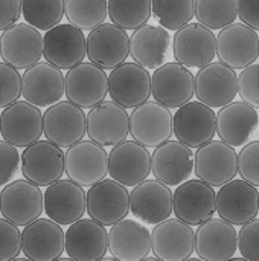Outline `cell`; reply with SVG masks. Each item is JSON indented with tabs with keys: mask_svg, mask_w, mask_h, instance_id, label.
<instances>
[{
	"mask_svg": "<svg viewBox=\"0 0 259 261\" xmlns=\"http://www.w3.org/2000/svg\"><path fill=\"white\" fill-rule=\"evenodd\" d=\"M64 171L70 180L90 188L108 174V153L95 141H79L64 151Z\"/></svg>",
	"mask_w": 259,
	"mask_h": 261,
	"instance_id": "6da1fadb",
	"label": "cell"
},
{
	"mask_svg": "<svg viewBox=\"0 0 259 261\" xmlns=\"http://www.w3.org/2000/svg\"><path fill=\"white\" fill-rule=\"evenodd\" d=\"M238 93V75L235 69L221 61H211L195 75V96L211 109L223 107Z\"/></svg>",
	"mask_w": 259,
	"mask_h": 261,
	"instance_id": "e0dca14e",
	"label": "cell"
},
{
	"mask_svg": "<svg viewBox=\"0 0 259 261\" xmlns=\"http://www.w3.org/2000/svg\"><path fill=\"white\" fill-rule=\"evenodd\" d=\"M44 60L58 69H72L87 57V38L70 23L56 24L44 34Z\"/></svg>",
	"mask_w": 259,
	"mask_h": 261,
	"instance_id": "5bb4252c",
	"label": "cell"
},
{
	"mask_svg": "<svg viewBox=\"0 0 259 261\" xmlns=\"http://www.w3.org/2000/svg\"><path fill=\"white\" fill-rule=\"evenodd\" d=\"M66 18L81 31H92L105 23L108 0H64Z\"/></svg>",
	"mask_w": 259,
	"mask_h": 261,
	"instance_id": "836d02e7",
	"label": "cell"
},
{
	"mask_svg": "<svg viewBox=\"0 0 259 261\" xmlns=\"http://www.w3.org/2000/svg\"><path fill=\"white\" fill-rule=\"evenodd\" d=\"M151 173V153L137 141H122L108 154V176L127 188L143 182Z\"/></svg>",
	"mask_w": 259,
	"mask_h": 261,
	"instance_id": "7c38bea8",
	"label": "cell"
},
{
	"mask_svg": "<svg viewBox=\"0 0 259 261\" xmlns=\"http://www.w3.org/2000/svg\"><path fill=\"white\" fill-rule=\"evenodd\" d=\"M195 176L211 187H223L238 174V154L224 141H209L197 148L194 156Z\"/></svg>",
	"mask_w": 259,
	"mask_h": 261,
	"instance_id": "7a4b0ae2",
	"label": "cell"
},
{
	"mask_svg": "<svg viewBox=\"0 0 259 261\" xmlns=\"http://www.w3.org/2000/svg\"><path fill=\"white\" fill-rule=\"evenodd\" d=\"M151 95L168 109H179L192 101L195 95V76L189 67L180 63H165L151 75Z\"/></svg>",
	"mask_w": 259,
	"mask_h": 261,
	"instance_id": "5b68a950",
	"label": "cell"
},
{
	"mask_svg": "<svg viewBox=\"0 0 259 261\" xmlns=\"http://www.w3.org/2000/svg\"><path fill=\"white\" fill-rule=\"evenodd\" d=\"M151 0H108V17L122 29H137L151 18Z\"/></svg>",
	"mask_w": 259,
	"mask_h": 261,
	"instance_id": "e575fe53",
	"label": "cell"
},
{
	"mask_svg": "<svg viewBox=\"0 0 259 261\" xmlns=\"http://www.w3.org/2000/svg\"><path fill=\"white\" fill-rule=\"evenodd\" d=\"M108 252L121 261H140L151 252V232L136 220L122 219L111 225L108 232Z\"/></svg>",
	"mask_w": 259,
	"mask_h": 261,
	"instance_id": "4dcf8cb0",
	"label": "cell"
},
{
	"mask_svg": "<svg viewBox=\"0 0 259 261\" xmlns=\"http://www.w3.org/2000/svg\"><path fill=\"white\" fill-rule=\"evenodd\" d=\"M128 55L130 37L125 29L114 23H102L90 31L87 37V57L93 64L111 70L125 63Z\"/></svg>",
	"mask_w": 259,
	"mask_h": 261,
	"instance_id": "44dd1931",
	"label": "cell"
},
{
	"mask_svg": "<svg viewBox=\"0 0 259 261\" xmlns=\"http://www.w3.org/2000/svg\"><path fill=\"white\" fill-rule=\"evenodd\" d=\"M108 95L125 109H134L151 96V75L136 61L122 63L108 75Z\"/></svg>",
	"mask_w": 259,
	"mask_h": 261,
	"instance_id": "ac0fdd59",
	"label": "cell"
},
{
	"mask_svg": "<svg viewBox=\"0 0 259 261\" xmlns=\"http://www.w3.org/2000/svg\"><path fill=\"white\" fill-rule=\"evenodd\" d=\"M66 96L81 109H92L108 95V76L105 69L89 63H79L66 73Z\"/></svg>",
	"mask_w": 259,
	"mask_h": 261,
	"instance_id": "2e32d148",
	"label": "cell"
},
{
	"mask_svg": "<svg viewBox=\"0 0 259 261\" xmlns=\"http://www.w3.org/2000/svg\"><path fill=\"white\" fill-rule=\"evenodd\" d=\"M64 151L56 144L35 141L21 153V174L38 187H49L64 174Z\"/></svg>",
	"mask_w": 259,
	"mask_h": 261,
	"instance_id": "277c9868",
	"label": "cell"
},
{
	"mask_svg": "<svg viewBox=\"0 0 259 261\" xmlns=\"http://www.w3.org/2000/svg\"><path fill=\"white\" fill-rule=\"evenodd\" d=\"M197 21L209 29H223L235 23L238 0H195Z\"/></svg>",
	"mask_w": 259,
	"mask_h": 261,
	"instance_id": "d590c367",
	"label": "cell"
},
{
	"mask_svg": "<svg viewBox=\"0 0 259 261\" xmlns=\"http://www.w3.org/2000/svg\"><path fill=\"white\" fill-rule=\"evenodd\" d=\"M43 213V194L40 187L24 180L5 185L0 193V214L17 226H26Z\"/></svg>",
	"mask_w": 259,
	"mask_h": 261,
	"instance_id": "d6986e66",
	"label": "cell"
},
{
	"mask_svg": "<svg viewBox=\"0 0 259 261\" xmlns=\"http://www.w3.org/2000/svg\"><path fill=\"white\" fill-rule=\"evenodd\" d=\"M23 15L21 0H0V31L18 23Z\"/></svg>",
	"mask_w": 259,
	"mask_h": 261,
	"instance_id": "f6af8a7d",
	"label": "cell"
},
{
	"mask_svg": "<svg viewBox=\"0 0 259 261\" xmlns=\"http://www.w3.org/2000/svg\"><path fill=\"white\" fill-rule=\"evenodd\" d=\"M108 251V232L93 219H79L64 234V252L76 261H98Z\"/></svg>",
	"mask_w": 259,
	"mask_h": 261,
	"instance_id": "4316f807",
	"label": "cell"
},
{
	"mask_svg": "<svg viewBox=\"0 0 259 261\" xmlns=\"http://www.w3.org/2000/svg\"><path fill=\"white\" fill-rule=\"evenodd\" d=\"M172 50L177 63L189 69H200L214 61L217 55V38L212 29L200 23H188L176 31Z\"/></svg>",
	"mask_w": 259,
	"mask_h": 261,
	"instance_id": "4fadbf2b",
	"label": "cell"
},
{
	"mask_svg": "<svg viewBox=\"0 0 259 261\" xmlns=\"http://www.w3.org/2000/svg\"><path fill=\"white\" fill-rule=\"evenodd\" d=\"M130 213V193L114 179H102L87 191V214L104 226H111Z\"/></svg>",
	"mask_w": 259,
	"mask_h": 261,
	"instance_id": "ba28073f",
	"label": "cell"
},
{
	"mask_svg": "<svg viewBox=\"0 0 259 261\" xmlns=\"http://www.w3.org/2000/svg\"><path fill=\"white\" fill-rule=\"evenodd\" d=\"M259 124L256 109L247 102H229L217 113V135L232 147L246 145Z\"/></svg>",
	"mask_w": 259,
	"mask_h": 261,
	"instance_id": "d6a6232c",
	"label": "cell"
},
{
	"mask_svg": "<svg viewBox=\"0 0 259 261\" xmlns=\"http://www.w3.org/2000/svg\"><path fill=\"white\" fill-rule=\"evenodd\" d=\"M238 171L241 179L259 188V141H252L240 151Z\"/></svg>",
	"mask_w": 259,
	"mask_h": 261,
	"instance_id": "60d3db41",
	"label": "cell"
},
{
	"mask_svg": "<svg viewBox=\"0 0 259 261\" xmlns=\"http://www.w3.org/2000/svg\"><path fill=\"white\" fill-rule=\"evenodd\" d=\"M217 57L232 69H244L259 58V35L244 23L223 28L217 37Z\"/></svg>",
	"mask_w": 259,
	"mask_h": 261,
	"instance_id": "ffe728a7",
	"label": "cell"
},
{
	"mask_svg": "<svg viewBox=\"0 0 259 261\" xmlns=\"http://www.w3.org/2000/svg\"><path fill=\"white\" fill-rule=\"evenodd\" d=\"M21 95L37 107L58 102L63 95H66V78L61 69L47 61H38L24 69L21 76Z\"/></svg>",
	"mask_w": 259,
	"mask_h": 261,
	"instance_id": "d4e9b609",
	"label": "cell"
},
{
	"mask_svg": "<svg viewBox=\"0 0 259 261\" xmlns=\"http://www.w3.org/2000/svg\"><path fill=\"white\" fill-rule=\"evenodd\" d=\"M21 252L32 261H53L64 252L61 225L50 219H37L21 232Z\"/></svg>",
	"mask_w": 259,
	"mask_h": 261,
	"instance_id": "f546056e",
	"label": "cell"
},
{
	"mask_svg": "<svg viewBox=\"0 0 259 261\" xmlns=\"http://www.w3.org/2000/svg\"><path fill=\"white\" fill-rule=\"evenodd\" d=\"M44 214L58 225H72L87 213V193L70 179H60L46 187Z\"/></svg>",
	"mask_w": 259,
	"mask_h": 261,
	"instance_id": "9a60e30c",
	"label": "cell"
},
{
	"mask_svg": "<svg viewBox=\"0 0 259 261\" xmlns=\"http://www.w3.org/2000/svg\"><path fill=\"white\" fill-rule=\"evenodd\" d=\"M156 20L168 31H177L191 23L195 15V0H151Z\"/></svg>",
	"mask_w": 259,
	"mask_h": 261,
	"instance_id": "74e56055",
	"label": "cell"
},
{
	"mask_svg": "<svg viewBox=\"0 0 259 261\" xmlns=\"http://www.w3.org/2000/svg\"><path fill=\"white\" fill-rule=\"evenodd\" d=\"M217 132V116L214 110L202 101H189L177 109L172 115V133L176 138L198 148L214 139Z\"/></svg>",
	"mask_w": 259,
	"mask_h": 261,
	"instance_id": "8992f818",
	"label": "cell"
},
{
	"mask_svg": "<svg viewBox=\"0 0 259 261\" xmlns=\"http://www.w3.org/2000/svg\"><path fill=\"white\" fill-rule=\"evenodd\" d=\"M238 17L244 24L259 31V0H238Z\"/></svg>",
	"mask_w": 259,
	"mask_h": 261,
	"instance_id": "bcb514c9",
	"label": "cell"
},
{
	"mask_svg": "<svg viewBox=\"0 0 259 261\" xmlns=\"http://www.w3.org/2000/svg\"><path fill=\"white\" fill-rule=\"evenodd\" d=\"M130 135L148 148H156L172 136V113L157 101H145L130 115Z\"/></svg>",
	"mask_w": 259,
	"mask_h": 261,
	"instance_id": "52a82bcc",
	"label": "cell"
},
{
	"mask_svg": "<svg viewBox=\"0 0 259 261\" xmlns=\"http://www.w3.org/2000/svg\"><path fill=\"white\" fill-rule=\"evenodd\" d=\"M172 191L160 180H143L133 187L130 194V213L147 225H157L174 211Z\"/></svg>",
	"mask_w": 259,
	"mask_h": 261,
	"instance_id": "484cf974",
	"label": "cell"
},
{
	"mask_svg": "<svg viewBox=\"0 0 259 261\" xmlns=\"http://www.w3.org/2000/svg\"><path fill=\"white\" fill-rule=\"evenodd\" d=\"M43 132L46 139L61 148L84 139L87 133V115L72 101H58L43 115Z\"/></svg>",
	"mask_w": 259,
	"mask_h": 261,
	"instance_id": "3957f363",
	"label": "cell"
},
{
	"mask_svg": "<svg viewBox=\"0 0 259 261\" xmlns=\"http://www.w3.org/2000/svg\"><path fill=\"white\" fill-rule=\"evenodd\" d=\"M258 125H259V124H258Z\"/></svg>",
	"mask_w": 259,
	"mask_h": 261,
	"instance_id": "7dc6e473",
	"label": "cell"
},
{
	"mask_svg": "<svg viewBox=\"0 0 259 261\" xmlns=\"http://www.w3.org/2000/svg\"><path fill=\"white\" fill-rule=\"evenodd\" d=\"M151 171L154 179L168 187H179L191 179L194 173L192 148L183 142L165 141L154 148L151 156Z\"/></svg>",
	"mask_w": 259,
	"mask_h": 261,
	"instance_id": "603a6c76",
	"label": "cell"
},
{
	"mask_svg": "<svg viewBox=\"0 0 259 261\" xmlns=\"http://www.w3.org/2000/svg\"><path fill=\"white\" fill-rule=\"evenodd\" d=\"M238 92L244 102L259 109V64L253 63L243 69L238 76Z\"/></svg>",
	"mask_w": 259,
	"mask_h": 261,
	"instance_id": "b9f144b4",
	"label": "cell"
},
{
	"mask_svg": "<svg viewBox=\"0 0 259 261\" xmlns=\"http://www.w3.org/2000/svg\"><path fill=\"white\" fill-rule=\"evenodd\" d=\"M151 251L163 261L188 260L195 252V232L180 219H166L151 232Z\"/></svg>",
	"mask_w": 259,
	"mask_h": 261,
	"instance_id": "cb8c5ba5",
	"label": "cell"
},
{
	"mask_svg": "<svg viewBox=\"0 0 259 261\" xmlns=\"http://www.w3.org/2000/svg\"><path fill=\"white\" fill-rule=\"evenodd\" d=\"M21 167V156L15 145L0 141V187L8 185Z\"/></svg>",
	"mask_w": 259,
	"mask_h": 261,
	"instance_id": "7bdbcfd3",
	"label": "cell"
},
{
	"mask_svg": "<svg viewBox=\"0 0 259 261\" xmlns=\"http://www.w3.org/2000/svg\"><path fill=\"white\" fill-rule=\"evenodd\" d=\"M43 49V35L29 23H15L0 37V57L15 69H27L38 63Z\"/></svg>",
	"mask_w": 259,
	"mask_h": 261,
	"instance_id": "9c48e42d",
	"label": "cell"
},
{
	"mask_svg": "<svg viewBox=\"0 0 259 261\" xmlns=\"http://www.w3.org/2000/svg\"><path fill=\"white\" fill-rule=\"evenodd\" d=\"M0 135L17 148L27 147L43 135V113L29 101H15L0 113Z\"/></svg>",
	"mask_w": 259,
	"mask_h": 261,
	"instance_id": "8fae6325",
	"label": "cell"
},
{
	"mask_svg": "<svg viewBox=\"0 0 259 261\" xmlns=\"http://www.w3.org/2000/svg\"><path fill=\"white\" fill-rule=\"evenodd\" d=\"M130 133V115L116 101H102L87 113V135L92 141L114 147Z\"/></svg>",
	"mask_w": 259,
	"mask_h": 261,
	"instance_id": "7402d4cb",
	"label": "cell"
},
{
	"mask_svg": "<svg viewBox=\"0 0 259 261\" xmlns=\"http://www.w3.org/2000/svg\"><path fill=\"white\" fill-rule=\"evenodd\" d=\"M21 95V76L20 72L5 63L0 61V109L11 106L18 101Z\"/></svg>",
	"mask_w": 259,
	"mask_h": 261,
	"instance_id": "f35d334b",
	"label": "cell"
},
{
	"mask_svg": "<svg viewBox=\"0 0 259 261\" xmlns=\"http://www.w3.org/2000/svg\"><path fill=\"white\" fill-rule=\"evenodd\" d=\"M238 249V234L232 223L211 217L195 231V252L206 261H226Z\"/></svg>",
	"mask_w": 259,
	"mask_h": 261,
	"instance_id": "f1b7e54d",
	"label": "cell"
},
{
	"mask_svg": "<svg viewBox=\"0 0 259 261\" xmlns=\"http://www.w3.org/2000/svg\"><path fill=\"white\" fill-rule=\"evenodd\" d=\"M23 18L38 31H49L64 18V0H21Z\"/></svg>",
	"mask_w": 259,
	"mask_h": 261,
	"instance_id": "8d00e7d4",
	"label": "cell"
},
{
	"mask_svg": "<svg viewBox=\"0 0 259 261\" xmlns=\"http://www.w3.org/2000/svg\"><path fill=\"white\" fill-rule=\"evenodd\" d=\"M174 214L188 225H202L214 217L217 211V196L214 187L200 180L188 179L180 184L172 197Z\"/></svg>",
	"mask_w": 259,
	"mask_h": 261,
	"instance_id": "30bf717a",
	"label": "cell"
},
{
	"mask_svg": "<svg viewBox=\"0 0 259 261\" xmlns=\"http://www.w3.org/2000/svg\"><path fill=\"white\" fill-rule=\"evenodd\" d=\"M171 35L163 26L143 24L130 37V55L145 69H157L171 54Z\"/></svg>",
	"mask_w": 259,
	"mask_h": 261,
	"instance_id": "1f68e13d",
	"label": "cell"
},
{
	"mask_svg": "<svg viewBox=\"0 0 259 261\" xmlns=\"http://www.w3.org/2000/svg\"><path fill=\"white\" fill-rule=\"evenodd\" d=\"M238 249L243 258L259 261V219L244 223L238 236Z\"/></svg>",
	"mask_w": 259,
	"mask_h": 261,
	"instance_id": "ee69618b",
	"label": "cell"
},
{
	"mask_svg": "<svg viewBox=\"0 0 259 261\" xmlns=\"http://www.w3.org/2000/svg\"><path fill=\"white\" fill-rule=\"evenodd\" d=\"M21 252V234L12 222L0 219V261L17 258Z\"/></svg>",
	"mask_w": 259,
	"mask_h": 261,
	"instance_id": "ab89813d",
	"label": "cell"
},
{
	"mask_svg": "<svg viewBox=\"0 0 259 261\" xmlns=\"http://www.w3.org/2000/svg\"><path fill=\"white\" fill-rule=\"evenodd\" d=\"M217 213L223 220L232 225H244L250 222L259 213L256 187L244 179H232L224 184L217 193Z\"/></svg>",
	"mask_w": 259,
	"mask_h": 261,
	"instance_id": "83f0119b",
	"label": "cell"
}]
</instances>
